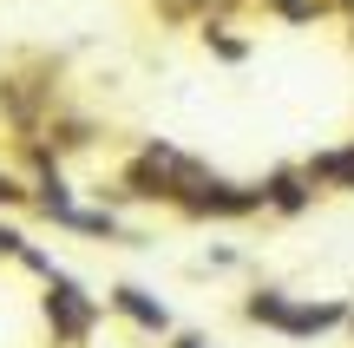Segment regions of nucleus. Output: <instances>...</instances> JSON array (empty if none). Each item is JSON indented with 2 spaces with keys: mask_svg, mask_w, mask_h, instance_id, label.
<instances>
[{
  "mask_svg": "<svg viewBox=\"0 0 354 348\" xmlns=\"http://www.w3.org/2000/svg\"><path fill=\"white\" fill-rule=\"evenodd\" d=\"M177 348H203V342H177Z\"/></svg>",
  "mask_w": 354,
  "mask_h": 348,
  "instance_id": "6e6552de",
  "label": "nucleus"
},
{
  "mask_svg": "<svg viewBox=\"0 0 354 348\" xmlns=\"http://www.w3.org/2000/svg\"><path fill=\"white\" fill-rule=\"evenodd\" d=\"M190 7H203V0H165V13H190Z\"/></svg>",
  "mask_w": 354,
  "mask_h": 348,
  "instance_id": "423d86ee",
  "label": "nucleus"
},
{
  "mask_svg": "<svg viewBox=\"0 0 354 348\" xmlns=\"http://www.w3.org/2000/svg\"><path fill=\"white\" fill-rule=\"evenodd\" d=\"M53 315H59V336H86L92 302H79V289H73V283H53Z\"/></svg>",
  "mask_w": 354,
  "mask_h": 348,
  "instance_id": "f03ea898",
  "label": "nucleus"
},
{
  "mask_svg": "<svg viewBox=\"0 0 354 348\" xmlns=\"http://www.w3.org/2000/svg\"><path fill=\"white\" fill-rule=\"evenodd\" d=\"M276 7L289 13V20H315V13H322V0H276Z\"/></svg>",
  "mask_w": 354,
  "mask_h": 348,
  "instance_id": "39448f33",
  "label": "nucleus"
},
{
  "mask_svg": "<svg viewBox=\"0 0 354 348\" xmlns=\"http://www.w3.org/2000/svg\"><path fill=\"white\" fill-rule=\"evenodd\" d=\"M308 178H328V184H348L354 191V145L348 152H322L315 165H308Z\"/></svg>",
  "mask_w": 354,
  "mask_h": 348,
  "instance_id": "7ed1b4c3",
  "label": "nucleus"
},
{
  "mask_svg": "<svg viewBox=\"0 0 354 348\" xmlns=\"http://www.w3.org/2000/svg\"><path fill=\"white\" fill-rule=\"evenodd\" d=\"M118 309H125V315H138L145 329H165V309H158V302H145L138 289H118Z\"/></svg>",
  "mask_w": 354,
  "mask_h": 348,
  "instance_id": "20e7f679",
  "label": "nucleus"
},
{
  "mask_svg": "<svg viewBox=\"0 0 354 348\" xmlns=\"http://www.w3.org/2000/svg\"><path fill=\"white\" fill-rule=\"evenodd\" d=\"M0 197H13V184H7V178H0Z\"/></svg>",
  "mask_w": 354,
  "mask_h": 348,
  "instance_id": "0eeeda50",
  "label": "nucleus"
},
{
  "mask_svg": "<svg viewBox=\"0 0 354 348\" xmlns=\"http://www.w3.org/2000/svg\"><path fill=\"white\" fill-rule=\"evenodd\" d=\"M250 315L269 329H289V336H322V329L342 322V302H282V296H250Z\"/></svg>",
  "mask_w": 354,
  "mask_h": 348,
  "instance_id": "f257e3e1",
  "label": "nucleus"
}]
</instances>
